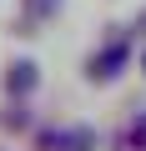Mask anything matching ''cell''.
Listing matches in <instances>:
<instances>
[{
    "instance_id": "6da1fadb",
    "label": "cell",
    "mask_w": 146,
    "mask_h": 151,
    "mask_svg": "<svg viewBox=\"0 0 146 151\" xmlns=\"http://www.w3.org/2000/svg\"><path fill=\"white\" fill-rule=\"evenodd\" d=\"M121 65H126V40L116 35V40H111L101 55H91V81H111V76H116Z\"/></svg>"
},
{
    "instance_id": "7a4b0ae2",
    "label": "cell",
    "mask_w": 146,
    "mask_h": 151,
    "mask_svg": "<svg viewBox=\"0 0 146 151\" xmlns=\"http://www.w3.org/2000/svg\"><path fill=\"white\" fill-rule=\"evenodd\" d=\"M35 81H40L35 60H15V65L5 70V91H10V96H25V91H35Z\"/></svg>"
},
{
    "instance_id": "3957f363",
    "label": "cell",
    "mask_w": 146,
    "mask_h": 151,
    "mask_svg": "<svg viewBox=\"0 0 146 151\" xmlns=\"http://www.w3.org/2000/svg\"><path fill=\"white\" fill-rule=\"evenodd\" d=\"M60 146H65V151H91V146H96V131H91V126H70V131L60 136Z\"/></svg>"
},
{
    "instance_id": "277c9868",
    "label": "cell",
    "mask_w": 146,
    "mask_h": 151,
    "mask_svg": "<svg viewBox=\"0 0 146 151\" xmlns=\"http://www.w3.org/2000/svg\"><path fill=\"white\" fill-rule=\"evenodd\" d=\"M30 10H40V15H45V10H55V0H30Z\"/></svg>"
},
{
    "instance_id": "5b68a950",
    "label": "cell",
    "mask_w": 146,
    "mask_h": 151,
    "mask_svg": "<svg viewBox=\"0 0 146 151\" xmlns=\"http://www.w3.org/2000/svg\"><path fill=\"white\" fill-rule=\"evenodd\" d=\"M136 136H141V141H146V116H141V121H136Z\"/></svg>"
},
{
    "instance_id": "8992f818",
    "label": "cell",
    "mask_w": 146,
    "mask_h": 151,
    "mask_svg": "<svg viewBox=\"0 0 146 151\" xmlns=\"http://www.w3.org/2000/svg\"><path fill=\"white\" fill-rule=\"evenodd\" d=\"M136 25H141V30H146V10H141V15H136Z\"/></svg>"
},
{
    "instance_id": "52a82bcc",
    "label": "cell",
    "mask_w": 146,
    "mask_h": 151,
    "mask_svg": "<svg viewBox=\"0 0 146 151\" xmlns=\"http://www.w3.org/2000/svg\"><path fill=\"white\" fill-rule=\"evenodd\" d=\"M141 65H146V60H141Z\"/></svg>"
}]
</instances>
